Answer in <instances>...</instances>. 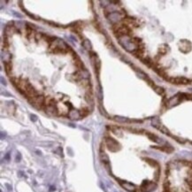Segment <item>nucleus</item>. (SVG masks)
<instances>
[{
	"label": "nucleus",
	"instance_id": "1",
	"mask_svg": "<svg viewBox=\"0 0 192 192\" xmlns=\"http://www.w3.org/2000/svg\"><path fill=\"white\" fill-rule=\"evenodd\" d=\"M185 98V93H178L177 95L174 96L173 98H171L170 99L167 100V108H172L175 106H177L178 104H180L182 101Z\"/></svg>",
	"mask_w": 192,
	"mask_h": 192
},
{
	"label": "nucleus",
	"instance_id": "2",
	"mask_svg": "<svg viewBox=\"0 0 192 192\" xmlns=\"http://www.w3.org/2000/svg\"><path fill=\"white\" fill-rule=\"evenodd\" d=\"M106 145L108 149L112 152H116L118 150H120V144L119 143L114 140L112 137H106Z\"/></svg>",
	"mask_w": 192,
	"mask_h": 192
},
{
	"label": "nucleus",
	"instance_id": "3",
	"mask_svg": "<svg viewBox=\"0 0 192 192\" xmlns=\"http://www.w3.org/2000/svg\"><path fill=\"white\" fill-rule=\"evenodd\" d=\"M90 60H91V62H92V65L93 67H94L95 72H96V75L98 76L100 73V67H101V63H100L99 59H98L97 54L91 52V54H90Z\"/></svg>",
	"mask_w": 192,
	"mask_h": 192
},
{
	"label": "nucleus",
	"instance_id": "4",
	"mask_svg": "<svg viewBox=\"0 0 192 192\" xmlns=\"http://www.w3.org/2000/svg\"><path fill=\"white\" fill-rule=\"evenodd\" d=\"M118 181H119V182H120L121 186L122 187L123 189H125L126 190H128V191H129V192H136L137 191L136 186V185H134L133 183L129 182H125V181L120 180V179H118Z\"/></svg>",
	"mask_w": 192,
	"mask_h": 192
},
{
	"label": "nucleus",
	"instance_id": "5",
	"mask_svg": "<svg viewBox=\"0 0 192 192\" xmlns=\"http://www.w3.org/2000/svg\"><path fill=\"white\" fill-rule=\"evenodd\" d=\"M169 82L173 84L186 85L190 83V81L185 77H176V78H169Z\"/></svg>",
	"mask_w": 192,
	"mask_h": 192
},
{
	"label": "nucleus",
	"instance_id": "6",
	"mask_svg": "<svg viewBox=\"0 0 192 192\" xmlns=\"http://www.w3.org/2000/svg\"><path fill=\"white\" fill-rule=\"evenodd\" d=\"M180 44H181V51H182L183 52H188L191 50V44L187 40L180 41Z\"/></svg>",
	"mask_w": 192,
	"mask_h": 192
},
{
	"label": "nucleus",
	"instance_id": "7",
	"mask_svg": "<svg viewBox=\"0 0 192 192\" xmlns=\"http://www.w3.org/2000/svg\"><path fill=\"white\" fill-rule=\"evenodd\" d=\"M100 159H101L102 162L105 164V166L106 167V169L109 168V158H108L107 155L105 153V152H100Z\"/></svg>",
	"mask_w": 192,
	"mask_h": 192
},
{
	"label": "nucleus",
	"instance_id": "8",
	"mask_svg": "<svg viewBox=\"0 0 192 192\" xmlns=\"http://www.w3.org/2000/svg\"><path fill=\"white\" fill-rule=\"evenodd\" d=\"M68 117L71 120H77L81 117L80 114V111H69L68 113Z\"/></svg>",
	"mask_w": 192,
	"mask_h": 192
},
{
	"label": "nucleus",
	"instance_id": "9",
	"mask_svg": "<svg viewBox=\"0 0 192 192\" xmlns=\"http://www.w3.org/2000/svg\"><path fill=\"white\" fill-rule=\"evenodd\" d=\"M5 67H6V74L10 75L11 73H12V70H13V64H12V62H6V63H5Z\"/></svg>",
	"mask_w": 192,
	"mask_h": 192
},
{
	"label": "nucleus",
	"instance_id": "10",
	"mask_svg": "<svg viewBox=\"0 0 192 192\" xmlns=\"http://www.w3.org/2000/svg\"><path fill=\"white\" fill-rule=\"evenodd\" d=\"M83 47H84L85 49H86V50H88L89 52L92 50V46H91L90 42L89 40H87V39H85V40L83 41Z\"/></svg>",
	"mask_w": 192,
	"mask_h": 192
},
{
	"label": "nucleus",
	"instance_id": "11",
	"mask_svg": "<svg viewBox=\"0 0 192 192\" xmlns=\"http://www.w3.org/2000/svg\"><path fill=\"white\" fill-rule=\"evenodd\" d=\"M153 89H154V90L158 93L159 95H162V96H164V95H165V90H164L162 87H160V86H157V85H156Z\"/></svg>",
	"mask_w": 192,
	"mask_h": 192
},
{
	"label": "nucleus",
	"instance_id": "12",
	"mask_svg": "<svg viewBox=\"0 0 192 192\" xmlns=\"http://www.w3.org/2000/svg\"><path fill=\"white\" fill-rule=\"evenodd\" d=\"M168 52V48H167V46H162L160 47L159 49V53H158V55H165V54L167 53Z\"/></svg>",
	"mask_w": 192,
	"mask_h": 192
},
{
	"label": "nucleus",
	"instance_id": "13",
	"mask_svg": "<svg viewBox=\"0 0 192 192\" xmlns=\"http://www.w3.org/2000/svg\"><path fill=\"white\" fill-rule=\"evenodd\" d=\"M186 99L192 100V95H190V94H187V93H186Z\"/></svg>",
	"mask_w": 192,
	"mask_h": 192
},
{
	"label": "nucleus",
	"instance_id": "14",
	"mask_svg": "<svg viewBox=\"0 0 192 192\" xmlns=\"http://www.w3.org/2000/svg\"><path fill=\"white\" fill-rule=\"evenodd\" d=\"M37 120V117L36 115H31V121H36Z\"/></svg>",
	"mask_w": 192,
	"mask_h": 192
}]
</instances>
